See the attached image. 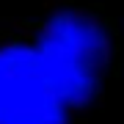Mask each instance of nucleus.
<instances>
[{
  "mask_svg": "<svg viewBox=\"0 0 124 124\" xmlns=\"http://www.w3.org/2000/svg\"><path fill=\"white\" fill-rule=\"evenodd\" d=\"M36 58L69 108L85 105L97 94L108 66V36L88 14L61 11L41 28Z\"/></svg>",
  "mask_w": 124,
  "mask_h": 124,
  "instance_id": "f257e3e1",
  "label": "nucleus"
},
{
  "mask_svg": "<svg viewBox=\"0 0 124 124\" xmlns=\"http://www.w3.org/2000/svg\"><path fill=\"white\" fill-rule=\"evenodd\" d=\"M69 110L41 69L33 44L0 50V124H66Z\"/></svg>",
  "mask_w": 124,
  "mask_h": 124,
  "instance_id": "f03ea898",
  "label": "nucleus"
}]
</instances>
